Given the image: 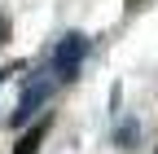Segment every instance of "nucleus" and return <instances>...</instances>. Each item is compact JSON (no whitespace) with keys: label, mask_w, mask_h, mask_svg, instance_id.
I'll list each match as a JSON object with an SVG mask.
<instances>
[{"label":"nucleus","mask_w":158,"mask_h":154,"mask_svg":"<svg viewBox=\"0 0 158 154\" xmlns=\"http://www.w3.org/2000/svg\"><path fill=\"white\" fill-rule=\"evenodd\" d=\"M84 57H88V35L70 31V35H62V40L53 44V62H48V71H53L62 84H70L75 75H79V66H84Z\"/></svg>","instance_id":"obj_1"},{"label":"nucleus","mask_w":158,"mask_h":154,"mask_svg":"<svg viewBox=\"0 0 158 154\" xmlns=\"http://www.w3.org/2000/svg\"><path fill=\"white\" fill-rule=\"evenodd\" d=\"M48 97H53V71H48V75H40V79H31V84H27V92H22V101H18V110H13V119H9V123H13V128H22V123H31V114H35L40 106H44Z\"/></svg>","instance_id":"obj_2"},{"label":"nucleus","mask_w":158,"mask_h":154,"mask_svg":"<svg viewBox=\"0 0 158 154\" xmlns=\"http://www.w3.org/2000/svg\"><path fill=\"white\" fill-rule=\"evenodd\" d=\"M44 132H48V123H35L27 137L18 141V150H13V154H35V150H40V141H44Z\"/></svg>","instance_id":"obj_3"},{"label":"nucleus","mask_w":158,"mask_h":154,"mask_svg":"<svg viewBox=\"0 0 158 154\" xmlns=\"http://www.w3.org/2000/svg\"><path fill=\"white\" fill-rule=\"evenodd\" d=\"M5 44H9V22L0 18V49H5Z\"/></svg>","instance_id":"obj_4"},{"label":"nucleus","mask_w":158,"mask_h":154,"mask_svg":"<svg viewBox=\"0 0 158 154\" xmlns=\"http://www.w3.org/2000/svg\"><path fill=\"white\" fill-rule=\"evenodd\" d=\"M5 75H9V71H0V84H5Z\"/></svg>","instance_id":"obj_5"}]
</instances>
